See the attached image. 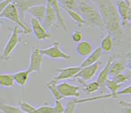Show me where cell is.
<instances>
[{"instance_id":"cell-1","label":"cell","mask_w":131,"mask_h":113,"mask_svg":"<svg viewBox=\"0 0 131 113\" xmlns=\"http://www.w3.org/2000/svg\"><path fill=\"white\" fill-rule=\"evenodd\" d=\"M102 16L107 33L112 37L122 34V26L116 5L112 0H91Z\"/></svg>"},{"instance_id":"cell-2","label":"cell","mask_w":131,"mask_h":113,"mask_svg":"<svg viewBox=\"0 0 131 113\" xmlns=\"http://www.w3.org/2000/svg\"><path fill=\"white\" fill-rule=\"evenodd\" d=\"M78 12L85 22V25L90 27H96L102 32H107L102 22V16L97 10L96 6L91 3H79Z\"/></svg>"},{"instance_id":"cell-3","label":"cell","mask_w":131,"mask_h":113,"mask_svg":"<svg viewBox=\"0 0 131 113\" xmlns=\"http://www.w3.org/2000/svg\"><path fill=\"white\" fill-rule=\"evenodd\" d=\"M0 19H6V20L12 21V22H14L15 24H16V25L24 31V34L28 35L31 33V27L28 26L25 22L21 20L16 6L12 2L10 3V4H8L7 6H6V7L4 9V11L1 13V15H0Z\"/></svg>"},{"instance_id":"cell-4","label":"cell","mask_w":131,"mask_h":113,"mask_svg":"<svg viewBox=\"0 0 131 113\" xmlns=\"http://www.w3.org/2000/svg\"><path fill=\"white\" fill-rule=\"evenodd\" d=\"M24 34V31L18 27V26H15L14 29L12 30L11 36H10L8 41L6 42V46H5L3 52L0 56V59L3 61H7L11 58V55L13 51L15 49V48L18 46V44L21 42L20 34Z\"/></svg>"},{"instance_id":"cell-5","label":"cell","mask_w":131,"mask_h":113,"mask_svg":"<svg viewBox=\"0 0 131 113\" xmlns=\"http://www.w3.org/2000/svg\"><path fill=\"white\" fill-rule=\"evenodd\" d=\"M40 51L42 55L46 56H49L52 59H65L69 60L71 59V56L68 53H65L60 49L59 42L55 41L50 47L46 49H40Z\"/></svg>"},{"instance_id":"cell-6","label":"cell","mask_w":131,"mask_h":113,"mask_svg":"<svg viewBox=\"0 0 131 113\" xmlns=\"http://www.w3.org/2000/svg\"><path fill=\"white\" fill-rule=\"evenodd\" d=\"M12 3L16 6L21 20L24 22L28 10L34 6L46 5V0H12Z\"/></svg>"},{"instance_id":"cell-7","label":"cell","mask_w":131,"mask_h":113,"mask_svg":"<svg viewBox=\"0 0 131 113\" xmlns=\"http://www.w3.org/2000/svg\"><path fill=\"white\" fill-rule=\"evenodd\" d=\"M42 62H43V55L40 53L39 48L34 47L31 50V56H30V64L27 70L30 72V74L33 73V72L41 74Z\"/></svg>"},{"instance_id":"cell-8","label":"cell","mask_w":131,"mask_h":113,"mask_svg":"<svg viewBox=\"0 0 131 113\" xmlns=\"http://www.w3.org/2000/svg\"><path fill=\"white\" fill-rule=\"evenodd\" d=\"M58 90L63 98L67 97V98L79 99L80 97V93H79L80 87L77 85H73L69 83L62 82L58 84Z\"/></svg>"},{"instance_id":"cell-9","label":"cell","mask_w":131,"mask_h":113,"mask_svg":"<svg viewBox=\"0 0 131 113\" xmlns=\"http://www.w3.org/2000/svg\"><path fill=\"white\" fill-rule=\"evenodd\" d=\"M99 66H100V62H97L93 65H91V66L81 68L79 73L75 75L74 79H77L78 82L82 84L92 80L93 77L95 75V74H96L97 70L99 68Z\"/></svg>"},{"instance_id":"cell-10","label":"cell","mask_w":131,"mask_h":113,"mask_svg":"<svg viewBox=\"0 0 131 113\" xmlns=\"http://www.w3.org/2000/svg\"><path fill=\"white\" fill-rule=\"evenodd\" d=\"M116 7L118 10V14L119 15L120 22L122 27H127L131 21V9L124 0H118L116 4Z\"/></svg>"},{"instance_id":"cell-11","label":"cell","mask_w":131,"mask_h":113,"mask_svg":"<svg viewBox=\"0 0 131 113\" xmlns=\"http://www.w3.org/2000/svg\"><path fill=\"white\" fill-rule=\"evenodd\" d=\"M31 30L33 32V34H34L35 38L38 40H40V41L49 40L52 37V35H51V33L49 31H46L44 29L41 22H40L36 19L32 18V17L31 18Z\"/></svg>"},{"instance_id":"cell-12","label":"cell","mask_w":131,"mask_h":113,"mask_svg":"<svg viewBox=\"0 0 131 113\" xmlns=\"http://www.w3.org/2000/svg\"><path fill=\"white\" fill-rule=\"evenodd\" d=\"M113 60H114V56H110L106 65L102 69V71L99 73L98 76H97L96 82L98 83V84L100 85V90H99V92H101V93H103L104 92H106L105 83L107 82V80L110 78V66H111V64Z\"/></svg>"},{"instance_id":"cell-13","label":"cell","mask_w":131,"mask_h":113,"mask_svg":"<svg viewBox=\"0 0 131 113\" xmlns=\"http://www.w3.org/2000/svg\"><path fill=\"white\" fill-rule=\"evenodd\" d=\"M43 28L46 31H49V30L51 29L52 26H56L58 27V17L55 13V11L49 6V5L46 4V13L44 19L41 22Z\"/></svg>"},{"instance_id":"cell-14","label":"cell","mask_w":131,"mask_h":113,"mask_svg":"<svg viewBox=\"0 0 131 113\" xmlns=\"http://www.w3.org/2000/svg\"><path fill=\"white\" fill-rule=\"evenodd\" d=\"M81 70L80 66H69L67 68H58L57 69L58 71V75L53 77L56 81L60 80H67V79H74L75 76L79 73Z\"/></svg>"},{"instance_id":"cell-15","label":"cell","mask_w":131,"mask_h":113,"mask_svg":"<svg viewBox=\"0 0 131 113\" xmlns=\"http://www.w3.org/2000/svg\"><path fill=\"white\" fill-rule=\"evenodd\" d=\"M46 4L49 5L51 8L55 11L58 17V25L59 27H62L66 31H68V28L66 26L65 20H64L63 16H62L61 10H60V6L59 3H58V0H46Z\"/></svg>"},{"instance_id":"cell-16","label":"cell","mask_w":131,"mask_h":113,"mask_svg":"<svg viewBox=\"0 0 131 113\" xmlns=\"http://www.w3.org/2000/svg\"><path fill=\"white\" fill-rule=\"evenodd\" d=\"M30 75H31V74H30V72L28 71V70H23V71H18V72H15V73L12 74L14 81H15V84L21 86V88H22V90H23V93H24L25 85H26V84H27L28 80H29Z\"/></svg>"},{"instance_id":"cell-17","label":"cell","mask_w":131,"mask_h":113,"mask_svg":"<svg viewBox=\"0 0 131 113\" xmlns=\"http://www.w3.org/2000/svg\"><path fill=\"white\" fill-rule=\"evenodd\" d=\"M102 50L101 49V48H97L95 49L94 50H93V52L89 55L88 56H86V59H84V61L82 62V64L80 65V67L83 68V67H85V66H91V65H93L95 63H97L100 59L102 58Z\"/></svg>"},{"instance_id":"cell-18","label":"cell","mask_w":131,"mask_h":113,"mask_svg":"<svg viewBox=\"0 0 131 113\" xmlns=\"http://www.w3.org/2000/svg\"><path fill=\"white\" fill-rule=\"evenodd\" d=\"M46 13V5H39V6H34L31 7L27 11V14L31 15L32 18L36 19L40 22H42L45 16Z\"/></svg>"},{"instance_id":"cell-19","label":"cell","mask_w":131,"mask_h":113,"mask_svg":"<svg viewBox=\"0 0 131 113\" xmlns=\"http://www.w3.org/2000/svg\"><path fill=\"white\" fill-rule=\"evenodd\" d=\"M93 50V47L92 43L87 40H82L79 42L77 46V51L79 56H88Z\"/></svg>"},{"instance_id":"cell-20","label":"cell","mask_w":131,"mask_h":113,"mask_svg":"<svg viewBox=\"0 0 131 113\" xmlns=\"http://www.w3.org/2000/svg\"><path fill=\"white\" fill-rule=\"evenodd\" d=\"M126 70V66L120 60H113L110 66V77L116 76Z\"/></svg>"},{"instance_id":"cell-21","label":"cell","mask_w":131,"mask_h":113,"mask_svg":"<svg viewBox=\"0 0 131 113\" xmlns=\"http://www.w3.org/2000/svg\"><path fill=\"white\" fill-rule=\"evenodd\" d=\"M101 49L102 50V52L104 53H110L111 52L113 49V40H112V36L110 35L109 33L105 35L102 38V41H101Z\"/></svg>"},{"instance_id":"cell-22","label":"cell","mask_w":131,"mask_h":113,"mask_svg":"<svg viewBox=\"0 0 131 113\" xmlns=\"http://www.w3.org/2000/svg\"><path fill=\"white\" fill-rule=\"evenodd\" d=\"M15 81H14L12 74L3 73L0 74V86L4 88H11L15 86Z\"/></svg>"},{"instance_id":"cell-23","label":"cell","mask_w":131,"mask_h":113,"mask_svg":"<svg viewBox=\"0 0 131 113\" xmlns=\"http://www.w3.org/2000/svg\"><path fill=\"white\" fill-rule=\"evenodd\" d=\"M47 87L48 89L50 91L51 94L53 95V97L55 98L56 100H61L62 99H64L63 97L60 95L59 92L58 90V81H56L55 79H51L50 81L47 83Z\"/></svg>"},{"instance_id":"cell-24","label":"cell","mask_w":131,"mask_h":113,"mask_svg":"<svg viewBox=\"0 0 131 113\" xmlns=\"http://www.w3.org/2000/svg\"><path fill=\"white\" fill-rule=\"evenodd\" d=\"M59 6H61L64 9H68V10H73V11H77L78 9L79 2L77 0H58Z\"/></svg>"},{"instance_id":"cell-25","label":"cell","mask_w":131,"mask_h":113,"mask_svg":"<svg viewBox=\"0 0 131 113\" xmlns=\"http://www.w3.org/2000/svg\"><path fill=\"white\" fill-rule=\"evenodd\" d=\"M82 85L84 93L88 95L92 94V93H95V92H99V90H100V85H99L96 81L91 83H84Z\"/></svg>"},{"instance_id":"cell-26","label":"cell","mask_w":131,"mask_h":113,"mask_svg":"<svg viewBox=\"0 0 131 113\" xmlns=\"http://www.w3.org/2000/svg\"><path fill=\"white\" fill-rule=\"evenodd\" d=\"M0 110L3 113H24L21 110L19 107L11 105V104L4 103L2 101H0Z\"/></svg>"},{"instance_id":"cell-27","label":"cell","mask_w":131,"mask_h":113,"mask_svg":"<svg viewBox=\"0 0 131 113\" xmlns=\"http://www.w3.org/2000/svg\"><path fill=\"white\" fill-rule=\"evenodd\" d=\"M65 10L67 11V13L68 14V15L71 17L72 20L77 22L79 27H83V26L85 25V22H84L83 17L81 16L80 14L77 11H73V10H68V9H65Z\"/></svg>"},{"instance_id":"cell-28","label":"cell","mask_w":131,"mask_h":113,"mask_svg":"<svg viewBox=\"0 0 131 113\" xmlns=\"http://www.w3.org/2000/svg\"><path fill=\"white\" fill-rule=\"evenodd\" d=\"M111 80H113L115 83L118 84H124L126 82H128L130 80V75H126V74H119V75H117L116 76H113L111 77Z\"/></svg>"},{"instance_id":"cell-29","label":"cell","mask_w":131,"mask_h":113,"mask_svg":"<svg viewBox=\"0 0 131 113\" xmlns=\"http://www.w3.org/2000/svg\"><path fill=\"white\" fill-rule=\"evenodd\" d=\"M77 105V104L75 103V99H73L71 100H68V104H67V107L65 108V110H64L63 113H75Z\"/></svg>"},{"instance_id":"cell-30","label":"cell","mask_w":131,"mask_h":113,"mask_svg":"<svg viewBox=\"0 0 131 113\" xmlns=\"http://www.w3.org/2000/svg\"><path fill=\"white\" fill-rule=\"evenodd\" d=\"M122 113H131V102H127L124 100H119L118 102Z\"/></svg>"},{"instance_id":"cell-31","label":"cell","mask_w":131,"mask_h":113,"mask_svg":"<svg viewBox=\"0 0 131 113\" xmlns=\"http://www.w3.org/2000/svg\"><path fill=\"white\" fill-rule=\"evenodd\" d=\"M71 38L75 42H78L79 43V42H81L83 40V33L78 30H75V31H73Z\"/></svg>"},{"instance_id":"cell-32","label":"cell","mask_w":131,"mask_h":113,"mask_svg":"<svg viewBox=\"0 0 131 113\" xmlns=\"http://www.w3.org/2000/svg\"><path fill=\"white\" fill-rule=\"evenodd\" d=\"M53 109H54V113H63L65 110V107L62 104L61 100H56Z\"/></svg>"},{"instance_id":"cell-33","label":"cell","mask_w":131,"mask_h":113,"mask_svg":"<svg viewBox=\"0 0 131 113\" xmlns=\"http://www.w3.org/2000/svg\"><path fill=\"white\" fill-rule=\"evenodd\" d=\"M11 2H12V0H2V1L0 2V15L4 11L5 8L6 7V6H7L8 4H10Z\"/></svg>"},{"instance_id":"cell-34","label":"cell","mask_w":131,"mask_h":113,"mask_svg":"<svg viewBox=\"0 0 131 113\" xmlns=\"http://www.w3.org/2000/svg\"><path fill=\"white\" fill-rule=\"evenodd\" d=\"M79 3H91V0H77Z\"/></svg>"},{"instance_id":"cell-35","label":"cell","mask_w":131,"mask_h":113,"mask_svg":"<svg viewBox=\"0 0 131 113\" xmlns=\"http://www.w3.org/2000/svg\"><path fill=\"white\" fill-rule=\"evenodd\" d=\"M124 2H125L126 4H127L128 6H130V5H131V0H124Z\"/></svg>"},{"instance_id":"cell-36","label":"cell","mask_w":131,"mask_h":113,"mask_svg":"<svg viewBox=\"0 0 131 113\" xmlns=\"http://www.w3.org/2000/svg\"><path fill=\"white\" fill-rule=\"evenodd\" d=\"M102 113H110V112H108V111H106L105 109H102Z\"/></svg>"},{"instance_id":"cell-37","label":"cell","mask_w":131,"mask_h":113,"mask_svg":"<svg viewBox=\"0 0 131 113\" xmlns=\"http://www.w3.org/2000/svg\"><path fill=\"white\" fill-rule=\"evenodd\" d=\"M1 30H2V24H1V22H0V31H1Z\"/></svg>"}]
</instances>
